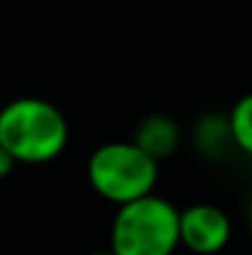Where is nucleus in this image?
Here are the masks:
<instances>
[{"label": "nucleus", "mask_w": 252, "mask_h": 255, "mask_svg": "<svg viewBox=\"0 0 252 255\" xmlns=\"http://www.w3.org/2000/svg\"><path fill=\"white\" fill-rule=\"evenodd\" d=\"M67 139V119L47 99L20 97L0 107V146L17 164H47L65 151Z\"/></svg>", "instance_id": "nucleus-1"}, {"label": "nucleus", "mask_w": 252, "mask_h": 255, "mask_svg": "<svg viewBox=\"0 0 252 255\" xmlns=\"http://www.w3.org/2000/svg\"><path fill=\"white\" fill-rule=\"evenodd\" d=\"M180 246V211L161 196L119 206L111 223L114 255H173Z\"/></svg>", "instance_id": "nucleus-2"}, {"label": "nucleus", "mask_w": 252, "mask_h": 255, "mask_svg": "<svg viewBox=\"0 0 252 255\" xmlns=\"http://www.w3.org/2000/svg\"><path fill=\"white\" fill-rule=\"evenodd\" d=\"M86 178L101 198L124 206L154 193L159 161H154L134 141H109L89 156Z\"/></svg>", "instance_id": "nucleus-3"}, {"label": "nucleus", "mask_w": 252, "mask_h": 255, "mask_svg": "<svg viewBox=\"0 0 252 255\" xmlns=\"http://www.w3.org/2000/svg\"><path fill=\"white\" fill-rule=\"evenodd\" d=\"M233 226L225 211L210 203H195L180 211V246L198 255L220 253L230 241Z\"/></svg>", "instance_id": "nucleus-4"}, {"label": "nucleus", "mask_w": 252, "mask_h": 255, "mask_svg": "<svg viewBox=\"0 0 252 255\" xmlns=\"http://www.w3.org/2000/svg\"><path fill=\"white\" fill-rule=\"evenodd\" d=\"M134 144L146 151L154 161H161L170 156L178 144H180V129L178 124L170 119V117H164V114H154V117H146L136 134H134Z\"/></svg>", "instance_id": "nucleus-5"}, {"label": "nucleus", "mask_w": 252, "mask_h": 255, "mask_svg": "<svg viewBox=\"0 0 252 255\" xmlns=\"http://www.w3.org/2000/svg\"><path fill=\"white\" fill-rule=\"evenodd\" d=\"M230 144H233V134H230L228 117L208 114L195 124V146L205 156H220Z\"/></svg>", "instance_id": "nucleus-6"}, {"label": "nucleus", "mask_w": 252, "mask_h": 255, "mask_svg": "<svg viewBox=\"0 0 252 255\" xmlns=\"http://www.w3.org/2000/svg\"><path fill=\"white\" fill-rule=\"evenodd\" d=\"M228 122H230L233 144L248 156H252V94H245L243 99H238Z\"/></svg>", "instance_id": "nucleus-7"}, {"label": "nucleus", "mask_w": 252, "mask_h": 255, "mask_svg": "<svg viewBox=\"0 0 252 255\" xmlns=\"http://www.w3.org/2000/svg\"><path fill=\"white\" fill-rule=\"evenodd\" d=\"M15 156L7 151V149H2L0 146V178H5V176H10L12 173V169H15Z\"/></svg>", "instance_id": "nucleus-8"}, {"label": "nucleus", "mask_w": 252, "mask_h": 255, "mask_svg": "<svg viewBox=\"0 0 252 255\" xmlns=\"http://www.w3.org/2000/svg\"><path fill=\"white\" fill-rule=\"evenodd\" d=\"M248 218H250V228H252V198H250V206H248Z\"/></svg>", "instance_id": "nucleus-9"}, {"label": "nucleus", "mask_w": 252, "mask_h": 255, "mask_svg": "<svg viewBox=\"0 0 252 255\" xmlns=\"http://www.w3.org/2000/svg\"><path fill=\"white\" fill-rule=\"evenodd\" d=\"M89 255H114L111 251H99V253H89Z\"/></svg>", "instance_id": "nucleus-10"}]
</instances>
